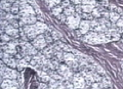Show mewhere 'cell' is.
<instances>
[{"label":"cell","mask_w":123,"mask_h":89,"mask_svg":"<svg viewBox=\"0 0 123 89\" xmlns=\"http://www.w3.org/2000/svg\"><path fill=\"white\" fill-rule=\"evenodd\" d=\"M80 22H81V15L77 12L73 15H70V17H67V20H66V23L69 26V28L73 30H77L79 28Z\"/></svg>","instance_id":"6da1fadb"},{"label":"cell","mask_w":123,"mask_h":89,"mask_svg":"<svg viewBox=\"0 0 123 89\" xmlns=\"http://www.w3.org/2000/svg\"><path fill=\"white\" fill-rule=\"evenodd\" d=\"M71 82L74 85V88H86V82L82 73H76L73 75Z\"/></svg>","instance_id":"7a4b0ae2"},{"label":"cell","mask_w":123,"mask_h":89,"mask_svg":"<svg viewBox=\"0 0 123 89\" xmlns=\"http://www.w3.org/2000/svg\"><path fill=\"white\" fill-rule=\"evenodd\" d=\"M57 73L59 74H61L62 76L64 77L66 80H71L72 79V77H73V70L69 67V65H59V68H57Z\"/></svg>","instance_id":"3957f363"},{"label":"cell","mask_w":123,"mask_h":89,"mask_svg":"<svg viewBox=\"0 0 123 89\" xmlns=\"http://www.w3.org/2000/svg\"><path fill=\"white\" fill-rule=\"evenodd\" d=\"M83 40L86 42V43H89L92 45H97V44H101V41H99V38H98V33L94 32H88L87 34L84 35L83 37Z\"/></svg>","instance_id":"277c9868"},{"label":"cell","mask_w":123,"mask_h":89,"mask_svg":"<svg viewBox=\"0 0 123 89\" xmlns=\"http://www.w3.org/2000/svg\"><path fill=\"white\" fill-rule=\"evenodd\" d=\"M32 44L34 45V47L37 48L38 50H41V49H44L47 45V42H46L45 39V35L43 34H40L35 38L34 40H32Z\"/></svg>","instance_id":"5b68a950"},{"label":"cell","mask_w":123,"mask_h":89,"mask_svg":"<svg viewBox=\"0 0 123 89\" xmlns=\"http://www.w3.org/2000/svg\"><path fill=\"white\" fill-rule=\"evenodd\" d=\"M1 74V77L3 79H18V72L17 70H14L13 68H10V67H6L5 70L3 71Z\"/></svg>","instance_id":"8992f818"},{"label":"cell","mask_w":123,"mask_h":89,"mask_svg":"<svg viewBox=\"0 0 123 89\" xmlns=\"http://www.w3.org/2000/svg\"><path fill=\"white\" fill-rule=\"evenodd\" d=\"M23 31H24V33L26 34V36L28 37L29 40H34L38 36V34L35 31V29H34L33 25H25L23 27Z\"/></svg>","instance_id":"52a82bcc"},{"label":"cell","mask_w":123,"mask_h":89,"mask_svg":"<svg viewBox=\"0 0 123 89\" xmlns=\"http://www.w3.org/2000/svg\"><path fill=\"white\" fill-rule=\"evenodd\" d=\"M4 63L6 64L7 67H10V68H13V69H17V65H18V60L14 59V57H12V55L8 54L7 52L4 51V53H3V57L1 59Z\"/></svg>","instance_id":"ba28073f"},{"label":"cell","mask_w":123,"mask_h":89,"mask_svg":"<svg viewBox=\"0 0 123 89\" xmlns=\"http://www.w3.org/2000/svg\"><path fill=\"white\" fill-rule=\"evenodd\" d=\"M2 88H11V89H17L18 88V83L17 79H4L2 81V84H1Z\"/></svg>","instance_id":"9c48e42d"},{"label":"cell","mask_w":123,"mask_h":89,"mask_svg":"<svg viewBox=\"0 0 123 89\" xmlns=\"http://www.w3.org/2000/svg\"><path fill=\"white\" fill-rule=\"evenodd\" d=\"M33 27H34V29H35V31L37 32L38 35L43 34V33H45L46 31L48 30L47 26H46L43 22H36L35 24L33 25Z\"/></svg>","instance_id":"30bf717a"},{"label":"cell","mask_w":123,"mask_h":89,"mask_svg":"<svg viewBox=\"0 0 123 89\" xmlns=\"http://www.w3.org/2000/svg\"><path fill=\"white\" fill-rule=\"evenodd\" d=\"M78 29L81 31L82 35L87 34L88 32H89V30H90V22L87 21V20H81Z\"/></svg>","instance_id":"8fae6325"},{"label":"cell","mask_w":123,"mask_h":89,"mask_svg":"<svg viewBox=\"0 0 123 89\" xmlns=\"http://www.w3.org/2000/svg\"><path fill=\"white\" fill-rule=\"evenodd\" d=\"M20 21L23 23V25H34L37 22V18L35 15H27V17H21Z\"/></svg>","instance_id":"7c38bea8"},{"label":"cell","mask_w":123,"mask_h":89,"mask_svg":"<svg viewBox=\"0 0 123 89\" xmlns=\"http://www.w3.org/2000/svg\"><path fill=\"white\" fill-rule=\"evenodd\" d=\"M4 33L8 34L10 37H18V28H14V27L12 25H10V24L4 29Z\"/></svg>","instance_id":"4fadbf2b"},{"label":"cell","mask_w":123,"mask_h":89,"mask_svg":"<svg viewBox=\"0 0 123 89\" xmlns=\"http://www.w3.org/2000/svg\"><path fill=\"white\" fill-rule=\"evenodd\" d=\"M42 53L48 59H51V57L55 55V49H53V45H50L48 47H45L44 49H42Z\"/></svg>","instance_id":"5bb4252c"},{"label":"cell","mask_w":123,"mask_h":89,"mask_svg":"<svg viewBox=\"0 0 123 89\" xmlns=\"http://www.w3.org/2000/svg\"><path fill=\"white\" fill-rule=\"evenodd\" d=\"M120 18H121L120 14H119L118 12H115V11H111V12L109 13V21L112 23V24H115Z\"/></svg>","instance_id":"9a60e30c"},{"label":"cell","mask_w":123,"mask_h":89,"mask_svg":"<svg viewBox=\"0 0 123 89\" xmlns=\"http://www.w3.org/2000/svg\"><path fill=\"white\" fill-rule=\"evenodd\" d=\"M1 9L2 10H4V11H10V9H11V5L10 4V2H9V0H1Z\"/></svg>","instance_id":"2e32d148"},{"label":"cell","mask_w":123,"mask_h":89,"mask_svg":"<svg viewBox=\"0 0 123 89\" xmlns=\"http://www.w3.org/2000/svg\"><path fill=\"white\" fill-rule=\"evenodd\" d=\"M20 10H21V6H20V1L18 2H14L12 6H11V9H10V12L12 14H18L20 13Z\"/></svg>","instance_id":"e0dca14e"},{"label":"cell","mask_w":123,"mask_h":89,"mask_svg":"<svg viewBox=\"0 0 123 89\" xmlns=\"http://www.w3.org/2000/svg\"><path fill=\"white\" fill-rule=\"evenodd\" d=\"M39 76L41 77V80H42V82H45V83H48L49 81H50V79H51L50 75H49L48 73H46L45 71L39 72Z\"/></svg>","instance_id":"ac0fdd59"},{"label":"cell","mask_w":123,"mask_h":89,"mask_svg":"<svg viewBox=\"0 0 123 89\" xmlns=\"http://www.w3.org/2000/svg\"><path fill=\"white\" fill-rule=\"evenodd\" d=\"M27 65H28V61H27L25 59H18V65H17V69L18 71H22L23 69H25Z\"/></svg>","instance_id":"d6986e66"},{"label":"cell","mask_w":123,"mask_h":89,"mask_svg":"<svg viewBox=\"0 0 123 89\" xmlns=\"http://www.w3.org/2000/svg\"><path fill=\"white\" fill-rule=\"evenodd\" d=\"M102 83L104 84V87L105 88H112V82H111V79L109 77L104 76L102 78Z\"/></svg>","instance_id":"ffe728a7"},{"label":"cell","mask_w":123,"mask_h":89,"mask_svg":"<svg viewBox=\"0 0 123 89\" xmlns=\"http://www.w3.org/2000/svg\"><path fill=\"white\" fill-rule=\"evenodd\" d=\"M74 13H76V10H75V7L74 6H68L67 8L64 9V14H66L67 17H70V15H73Z\"/></svg>","instance_id":"44dd1931"},{"label":"cell","mask_w":123,"mask_h":89,"mask_svg":"<svg viewBox=\"0 0 123 89\" xmlns=\"http://www.w3.org/2000/svg\"><path fill=\"white\" fill-rule=\"evenodd\" d=\"M94 8H95V5H89V4L83 5V4H82V10H83V12L91 13V12H92V10H93Z\"/></svg>","instance_id":"7402d4cb"},{"label":"cell","mask_w":123,"mask_h":89,"mask_svg":"<svg viewBox=\"0 0 123 89\" xmlns=\"http://www.w3.org/2000/svg\"><path fill=\"white\" fill-rule=\"evenodd\" d=\"M64 11V9H63V7L62 6H59V5H56V6H55L52 8V14L53 15H55V17H59V15L63 12Z\"/></svg>","instance_id":"603a6c76"},{"label":"cell","mask_w":123,"mask_h":89,"mask_svg":"<svg viewBox=\"0 0 123 89\" xmlns=\"http://www.w3.org/2000/svg\"><path fill=\"white\" fill-rule=\"evenodd\" d=\"M1 40H2V44H1V45H3L4 43H8L9 41H11V37L9 36L8 34L2 33V34H1Z\"/></svg>","instance_id":"cb8c5ba5"},{"label":"cell","mask_w":123,"mask_h":89,"mask_svg":"<svg viewBox=\"0 0 123 89\" xmlns=\"http://www.w3.org/2000/svg\"><path fill=\"white\" fill-rule=\"evenodd\" d=\"M55 59H56L59 61H63L64 60V52L62 50H57L55 52Z\"/></svg>","instance_id":"d4e9b609"},{"label":"cell","mask_w":123,"mask_h":89,"mask_svg":"<svg viewBox=\"0 0 123 89\" xmlns=\"http://www.w3.org/2000/svg\"><path fill=\"white\" fill-rule=\"evenodd\" d=\"M59 65H60L59 60H57L56 59H51V63H50V69H51V70H57Z\"/></svg>","instance_id":"484cf974"},{"label":"cell","mask_w":123,"mask_h":89,"mask_svg":"<svg viewBox=\"0 0 123 89\" xmlns=\"http://www.w3.org/2000/svg\"><path fill=\"white\" fill-rule=\"evenodd\" d=\"M81 17H82V18L83 20H87V21H92L93 20V15H92L91 13H86V12H83L82 14H81Z\"/></svg>","instance_id":"4316f807"},{"label":"cell","mask_w":123,"mask_h":89,"mask_svg":"<svg viewBox=\"0 0 123 89\" xmlns=\"http://www.w3.org/2000/svg\"><path fill=\"white\" fill-rule=\"evenodd\" d=\"M91 14L93 15V18H99L102 17V12H101V11H99V10L97 8V7H95V8H94L93 10H92Z\"/></svg>","instance_id":"83f0119b"},{"label":"cell","mask_w":123,"mask_h":89,"mask_svg":"<svg viewBox=\"0 0 123 89\" xmlns=\"http://www.w3.org/2000/svg\"><path fill=\"white\" fill-rule=\"evenodd\" d=\"M95 72L98 73V74H99V75H102V76H105V75H106L105 70H104V69L101 67V65H95Z\"/></svg>","instance_id":"f1b7e54d"},{"label":"cell","mask_w":123,"mask_h":89,"mask_svg":"<svg viewBox=\"0 0 123 89\" xmlns=\"http://www.w3.org/2000/svg\"><path fill=\"white\" fill-rule=\"evenodd\" d=\"M70 5H71V0H63V1L61 2V6L63 7V9L67 8V7Z\"/></svg>","instance_id":"f546056e"},{"label":"cell","mask_w":123,"mask_h":89,"mask_svg":"<svg viewBox=\"0 0 123 89\" xmlns=\"http://www.w3.org/2000/svg\"><path fill=\"white\" fill-rule=\"evenodd\" d=\"M99 24L98 23V18H93L92 21H90V29L91 30H94V28Z\"/></svg>","instance_id":"4dcf8cb0"},{"label":"cell","mask_w":123,"mask_h":89,"mask_svg":"<svg viewBox=\"0 0 123 89\" xmlns=\"http://www.w3.org/2000/svg\"><path fill=\"white\" fill-rule=\"evenodd\" d=\"M93 78H94V82H102V75H99L98 73L93 72Z\"/></svg>","instance_id":"1f68e13d"},{"label":"cell","mask_w":123,"mask_h":89,"mask_svg":"<svg viewBox=\"0 0 123 89\" xmlns=\"http://www.w3.org/2000/svg\"><path fill=\"white\" fill-rule=\"evenodd\" d=\"M63 83H64L65 88H74V85H73V83H72V82H70V81H68V80H64V81H63Z\"/></svg>","instance_id":"d6a6232c"},{"label":"cell","mask_w":123,"mask_h":89,"mask_svg":"<svg viewBox=\"0 0 123 89\" xmlns=\"http://www.w3.org/2000/svg\"><path fill=\"white\" fill-rule=\"evenodd\" d=\"M82 4L83 5H95L97 3H95V0H82Z\"/></svg>","instance_id":"836d02e7"},{"label":"cell","mask_w":123,"mask_h":89,"mask_svg":"<svg viewBox=\"0 0 123 89\" xmlns=\"http://www.w3.org/2000/svg\"><path fill=\"white\" fill-rule=\"evenodd\" d=\"M64 50V51H66V52H72L73 51V48L71 47L70 45H66V44H64L63 45V48H62Z\"/></svg>","instance_id":"e575fe53"},{"label":"cell","mask_w":123,"mask_h":89,"mask_svg":"<svg viewBox=\"0 0 123 89\" xmlns=\"http://www.w3.org/2000/svg\"><path fill=\"white\" fill-rule=\"evenodd\" d=\"M75 10H76V12H77V13H79L80 15H81V14L83 13V10H82V4H78V5H76Z\"/></svg>","instance_id":"d590c367"},{"label":"cell","mask_w":123,"mask_h":89,"mask_svg":"<svg viewBox=\"0 0 123 89\" xmlns=\"http://www.w3.org/2000/svg\"><path fill=\"white\" fill-rule=\"evenodd\" d=\"M51 36L53 38V40H57L60 38V34H59V32H56V31H52V32H51Z\"/></svg>","instance_id":"8d00e7d4"},{"label":"cell","mask_w":123,"mask_h":89,"mask_svg":"<svg viewBox=\"0 0 123 89\" xmlns=\"http://www.w3.org/2000/svg\"><path fill=\"white\" fill-rule=\"evenodd\" d=\"M45 39H46V42H47V43H51L53 38H52V36H49L48 34H45Z\"/></svg>","instance_id":"74e56055"},{"label":"cell","mask_w":123,"mask_h":89,"mask_svg":"<svg viewBox=\"0 0 123 89\" xmlns=\"http://www.w3.org/2000/svg\"><path fill=\"white\" fill-rule=\"evenodd\" d=\"M71 2H73L74 4L78 5V4H82V0H71Z\"/></svg>","instance_id":"f35d334b"},{"label":"cell","mask_w":123,"mask_h":89,"mask_svg":"<svg viewBox=\"0 0 123 89\" xmlns=\"http://www.w3.org/2000/svg\"><path fill=\"white\" fill-rule=\"evenodd\" d=\"M110 9L112 11H115V10H117V6L114 4H110Z\"/></svg>","instance_id":"ab89813d"},{"label":"cell","mask_w":123,"mask_h":89,"mask_svg":"<svg viewBox=\"0 0 123 89\" xmlns=\"http://www.w3.org/2000/svg\"><path fill=\"white\" fill-rule=\"evenodd\" d=\"M39 88H48V85H46L45 82H43L39 85Z\"/></svg>","instance_id":"60d3db41"},{"label":"cell","mask_w":123,"mask_h":89,"mask_svg":"<svg viewBox=\"0 0 123 89\" xmlns=\"http://www.w3.org/2000/svg\"><path fill=\"white\" fill-rule=\"evenodd\" d=\"M103 5L104 6H108V5H109V2L106 1V0H104V1H103Z\"/></svg>","instance_id":"b9f144b4"},{"label":"cell","mask_w":123,"mask_h":89,"mask_svg":"<svg viewBox=\"0 0 123 89\" xmlns=\"http://www.w3.org/2000/svg\"><path fill=\"white\" fill-rule=\"evenodd\" d=\"M52 1H53V2H55V4L57 5V4H59V3H61L62 1H63V0H52Z\"/></svg>","instance_id":"7bdbcfd3"},{"label":"cell","mask_w":123,"mask_h":89,"mask_svg":"<svg viewBox=\"0 0 123 89\" xmlns=\"http://www.w3.org/2000/svg\"><path fill=\"white\" fill-rule=\"evenodd\" d=\"M77 35H78V36H81V35H82V33H81V31H80V30H77Z\"/></svg>","instance_id":"ee69618b"},{"label":"cell","mask_w":123,"mask_h":89,"mask_svg":"<svg viewBox=\"0 0 123 89\" xmlns=\"http://www.w3.org/2000/svg\"><path fill=\"white\" fill-rule=\"evenodd\" d=\"M121 67H122V70H123V64H122V65H121Z\"/></svg>","instance_id":"f6af8a7d"},{"label":"cell","mask_w":123,"mask_h":89,"mask_svg":"<svg viewBox=\"0 0 123 89\" xmlns=\"http://www.w3.org/2000/svg\"><path fill=\"white\" fill-rule=\"evenodd\" d=\"M122 77H123V75H122Z\"/></svg>","instance_id":"bcb514c9"}]
</instances>
